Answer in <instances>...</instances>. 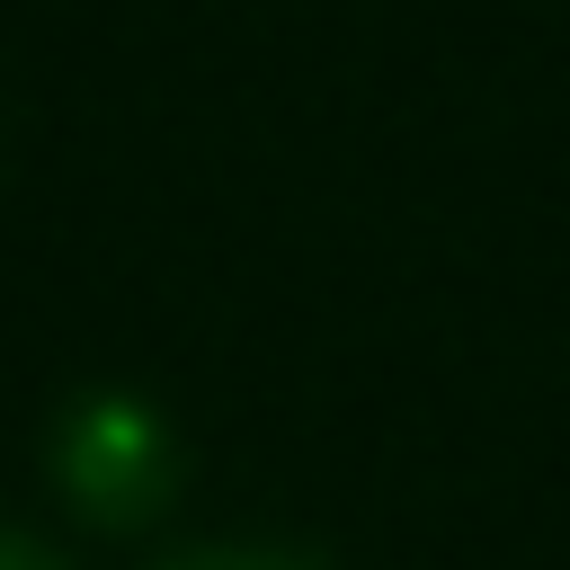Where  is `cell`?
<instances>
[{"label":"cell","instance_id":"3957f363","mask_svg":"<svg viewBox=\"0 0 570 570\" xmlns=\"http://www.w3.org/2000/svg\"><path fill=\"white\" fill-rule=\"evenodd\" d=\"M0 570H62L45 543H27V534H0Z\"/></svg>","mask_w":570,"mask_h":570},{"label":"cell","instance_id":"6da1fadb","mask_svg":"<svg viewBox=\"0 0 570 570\" xmlns=\"http://www.w3.org/2000/svg\"><path fill=\"white\" fill-rule=\"evenodd\" d=\"M53 481H62V499H71L80 517H98V525H142V517L169 499L178 454H169V428H160L142 401L89 392V401L62 419V436H53Z\"/></svg>","mask_w":570,"mask_h":570},{"label":"cell","instance_id":"7a4b0ae2","mask_svg":"<svg viewBox=\"0 0 570 570\" xmlns=\"http://www.w3.org/2000/svg\"><path fill=\"white\" fill-rule=\"evenodd\" d=\"M160 570H321L303 552H267V543H196V552H169Z\"/></svg>","mask_w":570,"mask_h":570}]
</instances>
